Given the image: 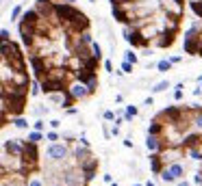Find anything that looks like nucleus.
Instances as JSON below:
<instances>
[{"mask_svg":"<svg viewBox=\"0 0 202 186\" xmlns=\"http://www.w3.org/2000/svg\"><path fill=\"white\" fill-rule=\"evenodd\" d=\"M100 171V158L89 145L63 137L48 145L42 158L44 186H89Z\"/></svg>","mask_w":202,"mask_h":186,"instance_id":"obj_1","label":"nucleus"},{"mask_svg":"<svg viewBox=\"0 0 202 186\" xmlns=\"http://www.w3.org/2000/svg\"><path fill=\"white\" fill-rule=\"evenodd\" d=\"M31 74L22 46L11 39L9 30H0V130L11 126L13 117H22L28 106Z\"/></svg>","mask_w":202,"mask_h":186,"instance_id":"obj_2","label":"nucleus"},{"mask_svg":"<svg viewBox=\"0 0 202 186\" xmlns=\"http://www.w3.org/2000/svg\"><path fill=\"white\" fill-rule=\"evenodd\" d=\"M39 171V143L31 139H9L0 145V186H28Z\"/></svg>","mask_w":202,"mask_h":186,"instance_id":"obj_3","label":"nucleus"},{"mask_svg":"<svg viewBox=\"0 0 202 186\" xmlns=\"http://www.w3.org/2000/svg\"><path fill=\"white\" fill-rule=\"evenodd\" d=\"M159 175H161L163 182H178L180 178H185V167H183L180 162L172 160V162H167V165L163 167V171H161Z\"/></svg>","mask_w":202,"mask_h":186,"instance_id":"obj_4","label":"nucleus"},{"mask_svg":"<svg viewBox=\"0 0 202 186\" xmlns=\"http://www.w3.org/2000/svg\"><path fill=\"white\" fill-rule=\"evenodd\" d=\"M124 35H126V41H128L133 48H148V46H152V41L141 33L139 26H131Z\"/></svg>","mask_w":202,"mask_h":186,"instance_id":"obj_5","label":"nucleus"},{"mask_svg":"<svg viewBox=\"0 0 202 186\" xmlns=\"http://www.w3.org/2000/svg\"><path fill=\"white\" fill-rule=\"evenodd\" d=\"M165 165H167V160H165V156H163L161 151H152L150 154V171L154 175H159Z\"/></svg>","mask_w":202,"mask_h":186,"instance_id":"obj_6","label":"nucleus"},{"mask_svg":"<svg viewBox=\"0 0 202 186\" xmlns=\"http://www.w3.org/2000/svg\"><path fill=\"white\" fill-rule=\"evenodd\" d=\"M111 13L115 17V22L124 24V26H131V13H128V7H111Z\"/></svg>","mask_w":202,"mask_h":186,"instance_id":"obj_7","label":"nucleus"},{"mask_svg":"<svg viewBox=\"0 0 202 186\" xmlns=\"http://www.w3.org/2000/svg\"><path fill=\"white\" fill-rule=\"evenodd\" d=\"M148 134H150V137H161V134H163V126H161L159 121H154V119H152L150 128H148Z\"/></svg>","mask_w":202,"mask_h":186,"instance_id":"obj_8","label":"nucleus"},{"mask_svg":"<svg viewBox=\"0 0 202 186\" xmlns=\"http://www.w3.org/2000/svg\"><path fill=\"white\" fill-rule=\"evenodd\" d=\"M146 145H148V149H150V151H159V137H150V134H148Z\"/></svg>","mask_w":202,"mask_h":186,"instance_id":"obj_9","label":"nucleus"},{"mask_svg":"<svg viewBox=\"0 0 202 186\" xmlns=\"http://www.w3.org/2000/svg\"><path fill=\"white\" fill-rule=\"evenodd\" d=\"M11 123H13L15 128H28V121L24 119V115H22V117H13V119H11Z\"/></svg>","mask_w":202,"mask_h":186,"instance_id":"obj_10","label":"nucleus"},{"mask_svg":"<svg viewBox=\"0 0 202 186\" xmlns=\"http://www.w3.org/2000/svg\"><path fill=\"white\" fill-rule=\"evenodd\" d=\"M165 89H170V82H167V80H163V82H159L156 87H152V93H161V91H165Z\"/></svg>","mask_w":202,"mask_h":186,"instance_id":"obj_11","label":"nucleus"},{"mask_svg":"<svg viewBox=\"0 0 202 186\" xmlns=\"http://www.w3.org/2000/svg\"><path fill=\"white\" fill-rule=\"evenodd\" d=\"M20 15H22V4H17V7H13V11H11V20H20Z\"/></svg>","mask_w":202,"mask_h":186,"instance_id":"obj_12","label":"nucleus"},{"mask_svg":"<svg viewBox=\"0 0 202 186\" xmlns=\"http://www.w3.org/2000/svg\"><path fill=\"white\" fill-rule=\"evenodd\" d=\"M156 67H159V72H170V69H172V63H170V61H159Z\"/></svg>","mask_w":202,"mask_h":186,"instance_id":"obj_13","label":"nucleus"},{"mask_svg":"<svg viewBox=\"0 0 202 186\" xmlns=\"http://www.w3.org/2000/svg\"><path fill=\"white\" fill-rule=\"evenodd\" d=\"M28 139H31V141H35V143H39V141L44 139V134H42L39 130H33V132L28 134Z\"/></svg>","mask_w":202,"mask_h":186,"instance_id":"obj_14","label":"nucleus"},{"mask_svg":"<svg viewBox=\"0 0 202 186\" xmlns=\"http://www.w3.org/2000/svg\"><path fill=\"white\" fill-rule=\"evenodd\" d=\"M139 110H137V106H126V119H131V117H135Z\"/></svg>","mask_w":202,"mask_h":186,"instance_id":"obj_15","label":"nucleus"},{"mask_svg":"<svg viewBox=\"0 0 202 186\" xmlns=\"http://www.w3.org/2000/svg\"><path fill=\"white\" fill-rule=\"evenodd\" d=\"M122 72H124V74H133V63L124 61V63H122Z\"/></svg>","mask_w":202,"mask_h":186,"instance_id":"obj_16","label":"nucleus"},{"mask_svg":"<svg viewBox=\"0 0 202 186\" xmlns=\"http://www.w3.org/2000/svg\"><path fill=\"white\" fill-rule=\"evenodd\" d=\"M174 100H183V85H176V91H174Z\"/></svg>","mask_w":202,"mask_h":186,"instance_id":"obj_17","label":"nucleus"},{"mask_svg":"<svg viewBox=\"0 0 202 186\" xmlns=\"http://www.w3.org/2000/svg\"><path fill=\"white\" fill-rule=\"evenodd\" d=\"M46 139L50 141V143H54V141H59V139H61V137H59V134H57V132L52 130V132H48V134H46Z\"/></svg>","mask_w":202,"mask_h":186,"instance_id":"obj_18","label":"nucleus"},{"mask_svg":"<svg viewBox=\"0 0 202 186\" xmlns=\"http://www.w3.org/2000/svg\"><path fill=\"white\" fill-rule=\"evenodd\" d=\"M126 61L135 65V63H137V54H133V52H126Z\"/></svg>","mask_w":202,"mask_h":186,"instance_id":"obj_19","label":"nucleus"},{"mask_svg":"<svg viewBox=\"0 0 202 186\" xmlns=\"http://www.w3.org/2000/svg\"><path fill=\"white\" fill-rule=\"evenodd\" d=\"M104 119H106V121H113V119H115L113 110H104Z\"/></svg>","mask_w":202,"mask_h":186,"instance_id":"obj_20","label":"nucleus"},{"mask_svg":"<svg viewBox=\"0 0 202 186\" xmlns=\"http://www.w3.org/2000/svg\"><path fill=\"white\" fill-rule=\"evenodd\" d=\"M28 186H44V182H39V180H35V178H33V180L28 182Z\"/></svg>","mask_w":202,"mask_h":186,"instance_id":"obj_21","label":"nucleus"},{"mask_svg":"<svg viewBox=\"0 0 202 186\" xmlns=\"http://www.w3.org/2000/svg\"><path fill=\"white\" fill-rule=\"evenodd\" d=\"M35 130L42 132V130H44V121H35Z\"/></svg>","mask_w":202,"mask_h":186,"instance_id":"obj_22","label":"nucleus"},{"mask_svg":"<svg viewBox=\"0 0 202 186\" xmlns=\"http://www.w3.org/2000/svg\"><path fill=\"white\" fill-rule=\"evenodd\" d=\"M104 69H106V72H113V65H111V61H106V63H104Z\"/></svg>","mask_w":202,"mask_h":186,"instance_id":"obj_23","label":"nucleus"},{"mask_svg":"<svg viewBox=\"0 0 202 186\" xmlns=\"http://www.w3.org/2000/svg\"><path fill=\"white\" fill-rule=\"evenodd\" d=\"M59 123H61V121H57V119H52V121H50V126H52V128H54V130L59 128Z\"/></svg>","mask_w":202,"mask_h":186,"instance_id":"obj_24","label":"nucleus"},{"mask_svg":"<svg viewBox=\"0 0 202 186\" xmlns=\"http://www.w3.org/2000/svg\"><path fill=\"white\" fill-rule=\"evenodd\" d=\"M178 186H191V184H189L187 180H183V182H178Z\"/></svg>","mask_w":202,"mask_h":186,"instance_id":"obj_25","label":"nucleus"},{"mask_svg":"<svg viewBox=\"0 0 202 186\" xmlns=\"http://www.w3.org/2000/svg\"><path fill=\"white\" fill-rule=\"evenodd\" d=\"M146 186H156V184H152V182H148V184H146Z\"/></svg>","mask_w":202,"mask_h":186,"instance_id":"obj_26","label":"nucleus"},{"mask_svg":"<svg viewBox=\"0 0 202 186\" xmlns=\"http://www.w3.org/2000/svg\"><path fill=\"white\" fill-rule=\"evenodd\" d=\"M65 2H76V0H65Z\"/></svg>","mask_w":202,"mask_h":186,"instance_id":"obj_27","label":"nucleus"},{"mask_svg":"<svg viewBox=\"0 0 202 186\" xmlns=\"http://www.w3.org/2000/svg\"><path fill=\"white\" fill-rule=\"evenodd\" d=\"M111 186H117V182H113V184H111Z\"/></svg>","mask_w":202,"mask_h":186,"instance_id":"obj_28","label":"nucleus"},{"mask_svg":"<svg viewBox=\"0 0 202 186\" xmlns=\"http://www.w3.org/2000/svg\"><path fill=\"white\" fill-rule=\"evenodd\" d=\"M133 186H141V184H133Z\"/></svg>","mask_w":202,"mask_h":186,"instance_id":"obj_29","label":"nucleus"},{"mask_svg":"<svg viewBox=\"0 0 202 186\" xmlns=\"http://www.w3.org/2000/svg\"><path fill=\"white\" fill-rule=\"evenodd\" d=\"M200 82H202V78H200Z\"/></svg>","mask_w":202,"mask_h":186,"instance_id":"obj_30","label":"nucleus"}]
</instances>
